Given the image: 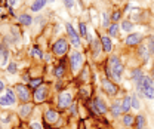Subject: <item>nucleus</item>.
<instances>
[{"label": "nucleus", "instance_id": "nucleus-1", "mask_svg": "<svg viewBox=\"0 0 154 129\" xmlns=\"http://www.w3.org/2000/svg\"><path fill=\"white\" fill-rule=\"evenodd\" d=\"M122 73H123V64L119 61V58L117 56H110V59H108V67H107V74L110 76V77H113L116 82H119L120 80V77H122Z\"/></svg>", "mask_w": 154, "mask_h": 129}, {"label": "nucleus", "instance_id": "nucleus-2", "mask_svg": "<svg viewBox=\"0 0 154 129\" xmlns=\"http://www.w3.org/2000/svg\"><path fill=\"white\" fill-rule=\"evenodd\" d=\"M68 42L65 40V39H59L57 40L55 43H54V54H57V55H65L67 52H68Z\"/></svg>", "mask_w": 154, "mask_h": 129}, {"label": "nucleus", "instance_id": "nucleus-3", "mask_svg": "<svg viewBox=\"0 0 154 129\" xmlns=\"http://www.w3.org/2000/svg\"><path fill=\"white\" fill-rule=\"evenodd\" d=\"M73 104V96H71V93L70 92H61L59 93V96H58V107L59 109H67V107H70Z\"/></svg>", "mask_w": 154, "mask_h": 129}, {"label": "nucleus", "instance_id": "nucleus-4", "mask_svg": "<svg viewBox=\"0 0 154 129\" xmlns=\"http://www.w3.org/2000/svg\"><path fill=\"white\" fill-rule=\"evenodd\" d=\"M15 92L18 95V99H21L22 102H27L30 99V88L25 86V85H17L15 86Z\"/></svg>", "mask_w": 154, "mask_h": 129}, {"label": "nucleus", "instance_id": "nucleus-5", "mask_svg": "<svg viewBox=\"0 0 154 129\" xmlns=\"http://www.w3.org/2000/svg\"><path fill=\"white\" fill-rule=\"evenodd\" d=\"M65 28H67V31H68V37H70V40H71V45H73L74 48H79V46H80V39H79L77 31L73 28V25H71L70 22L65 25Z\"/></svg>", "mask_w": 154, "mask_h": 129}, {"label": "nucleus", "instance_id": "nucleus-6", "mask_svg": "<svg viewBox=\"0 0 154 129\" xmlns=\"http://www.w3.org/2000/svg\"><path fill=\"white\" fill-rule=\"evenodd\" d=\"M70 62H71V70L73 71H79L80 67H82V62H83V55L80 52H74L71 58H70Z\"/></svg>", "mask_w": 154, "mask_h": 129}, {"label": "nucleus", "instance_id": "nucleus-7", "mask_svg": "<svg viewBox=\"0 0 154 129\" xmlns=\"http://www.w3.org/2000/svg\"><path fill=\"white\" fill-rule=\"evenodd\" d=\"M33 96H34V101H36V102L45 101L46 96H48V88H46L45 85H42V86L36 88V91H34V93H33Z\"/></svg>", "mask_w": 154, "mask_h": 129}, {"label": "nucleus", "instance_id": "nucleus-8", "mask_svg": "<svg viewBox=\"0 0 154 129\" xmlns=\"http://www.w3.org/2000/svg\"><path fill=\"white\" fill-rule=\"evenodd\" d=\"M102 89H104V92L107 93V95H110V96H114L117 95V86H116L113 82H110V80H102Z\"/></svg>", "mask_w": 154, "mask_h": 129}, {"label": "nucleus", "instance_id": "nucleus-9", "mask_svg": "<svg viewBox=\"0 0 154 129\" xmlns=\"http://www.w3.org/2000/svg\"><path fill=\"white\" fill-rule=\"evenodd\" d=\"M141 40H142V36H141L139 33H132V34H129V36L126 37L125 43H126L128 46H136V45L141 43Z\"/></svg>", "mask_w": 154, "mask_h": 129}, {"label": "nucleus", "instance_id": "nucleus-10", "mask_svg": "<svg viewBox=\"0 0 154 129\" xmlns=\"http://www.w3.org/2000/svg\"><path fill=\"white\" fill-rule=\"evenodd\" d=\"M58 117H59L58 111L52 110V109H49V110L45 111V120H46L48 123H55L58 120Z\"/></svg>", "mask_w": 154, "mask_h": 129}, {"label": "nucleus", "instance_id": "nucleus-11", "mask_svg": "<svg viewBox=\"0 0 154 129\" xmlns=\"http://www.w3.org/2000/svg\"><path fill=\"white\" fill-rule=\"evenodd\" d=\"M94 107H95V110L98 111V113H101V114L107 113V105H105L104 99H101V98H95V99H94Z\"/></svg>", "mask_w": 154, "mask_h": 129}, {"label": "nucleus", "instance_id": "nucleus-12", "mask_svg": "<svg viewBox=\"0 0 154 129\" xmlns=\"http://www.w3.org/2000/svg\"><path fill=\"white\" fill-rule=\"evenodd\" d=\"M8 56H9V52H8L6 46L5 45H0V67H5L6 65Z\"/></svg>", "mask_w": 154, "mask_h": 129}, {"label": "nucleus", "instance_id": "nucleus-13", "mask_svg": "<svg viewBox=\"0 0 154 129\" xmlns=\"http://www.w3.org/2000/svg\"><path fill=\"white\" fill-rule=\"evenodd\" d=\"M46 3H48V0H34V2L31 3V6H30V11L38 12V11H42V9L46 6Z\"/></svg>", "mask_w": 154, "mask_h": 129}, {"label": "nucleus", "instance_id": "nucleus-14", "mask_svg": "<svg viewBox=\"0 0 154 129\" xmlns=\"http://www.w3.org/2000/svg\"><path fill=\"white\" fill-rule=\"evenodd\" d=\"M33 110V104H30V102H25L24 105H21V110H19V114H21V117H28L30 116V113Z\"/></svg>", "mask_w": 154, "mask_h": 129}, {"label": "nucleus", "instance_id": "nucleus-15", "mask_svg": "<svg viewBox=\"0 0 154 129\" xmlns=\"http://www.w3.org/2000/svg\"><path fill=\"white\" fill-rule=\"evenodd\" d=\"M110 110H111V113H113L114 117H119V116L123 113V110H122V101H114Z\"/></svg>", "mask_w": 154, "mask_h": 129}, {"label": "nucleus", "instance_id": "nucleus-16", "mask_svg": "<svg viewBox=\"0 0 154 129\" xmlns=\"http://www.w3.org/2000/svg\"><path fill=\"white\" fill-rule=\"evenodd\" d=\"M14 104H15V101L8 93H5L3 96H0V107H9V105H14Z\"/></svg>", "mask_w": 154, "mask_h": 129}, {"label": "nucleus", "instance_id": "nucleus-17", "mask_svg": "<svg viewBox=\"0 0 154 129\" xmlns=\"http://www.w3.org/2000/svg\"><path fill=\"white\" fill-rule=\"evenodd\" d=\"M101 45H102V49H104V52H110L111 51V40H110V37H107V36H102L101 39Z\"/></svg>", "mask_w": 154, "mask_h": 129}, {"label": "nucleus", "instance_id": "nucleus-18", "mask_svg": "<svg viewBox=\"0 0 154 129\" xmlns=\"http://www.w3.org/2000/svg\"><path fill=\"white\" fill-rule=\"evenodd\" d=\"M138 54H139V56L144 59V61H147L148 58H150V49H148V46H139L138 48Z\"/></svg>", "mask_w": 154, "mask_h": 129}, {"label": "nucleus", "instance_id": "nucleus-19", "mask_svg": "<svg viewBox=\"0 0 154 129\" xmlns=\"http://www.w3.org/2000/svg\"><path fill=\"white\" fill-rule=\"evenodd\" d=\"M18 22L22 24V25H30V24L33 22V18H31L28 14H22V15L18 17Z\"/></svg>", "mask_w": 154, "mask_h": 129}, {"label": "nucleus", "instance_id": "nucleus-20", "mask_svg": "<svg viewBox=\"0 0 154 129\" xmlns=\"http://www.w3.org/2000/svg\"><path fill=\"white\" fill-rule=\"evenodd\" d=\"M131 109H132V105H131V96H125V99L122 101V110H123V113H128Z\"/></svg>", "mask_w": 154, "mask_h": 129}, {"label": "nucleus", "instance_id": "nucleus-21", "mask_svg": "<svg viewBox=\"0 0 154 129\" xmlns=\"http://www.w3.org/2000/svg\"><path fill=\"white\" fill-rule=\"evenodd\" d=\"M142 77H144V74H142V71H141V70H138V68H136V70H134V71L131 73V79L134 80L135 83H138L139 80H142Z\"/></svg>", "mask_w": 154, "mask_h": 129}, {"label": "nucleus", "instance_id": "nucleus-22", "mask_svg": "<svg viewBox=\"0 0 154 129\" xmlns=\"http://www.w3.org/2000/svg\"><path fill=\"white\" fill-rule=\"evenodd\" d=\"M135 123H136V129H144V125H145V117L142 114H138L135 117Z\"/></svg>", "mask_w": 154, "mask_h": 129}, {"label": "nucleus", "instance_id": "nucleus-23", "mask_svg": "<svg viewBox=\"0 0 154 129\" xmlns=\"http://www.w3.org/2000/svg\"><path fill=\"white\" fill-rule=\"evenodd\" d=\"M54 73H55V76H57L58 79H61V77H62V76L65 74V67H64V61H62V62H61V64L58 65L57 68H55V71H54Z\"/></svg>", "mask_w": 154, "mask_h": 129}, {"label": "nucleus", "instance_id": "nucleus-24", "mask_svg": "<svg viewBox=\"0 0 154 129\" xmlns=\"http://www.w3.org/2000/svg\"><path fill=\"white\" fill-rule=\"evenodd\" d=\"M123 123H125V126H132L135 123V117L131 116V114H126V116L123 117Z\"/></svg>", "mask_w": 154, "mask_h": 129}, {"label": "nucleus", "instance_id": "nucleus-25", "mask_svg": "<svg viewBox=\"0 0 154 129\" xmlns=\"http://www.w3.org/2000/svg\"><path fill=\"white\" fill-rule=\"evenodd\" d=\"M108 34H111V36H119V25L116 24V22H113L110 27H108Z\"/></svg>", "mask_w": 154, "mask_h": 129}, {"label": "nucleus", "instance_id": "nucleus-26", "mask_svg": "<svg viewBox=\"0 0 154 129\" xmlns=\"http://www.w3.org/2000/svg\"><path fill=\"white\" fill-rule=\"evenodd\" d=\"M131 105H132V109H135V110H138V109L141 107V102H139V99L136 98V95L131 96Z\"/></svg>", "mask_w": 154, "mask_h": 129}, {"label": "nucleus", "instance_id": "nucleus-27", "mask_svg": "<svg viewBox=\"0 0 154 129\" xmlns=\"http://www.w3.org/2000/svg\"><path fill=\"white\" fill-rule=\"evenodd\" d=\"M134 28V24L131 22V21H125V22H122V30L123 31H131Z\"/></svg>", "mask_w": 154, "mask_h": 129}, {"label": "nucleus", "instance_id": "nucleus-28", "mask_svg": "<svg viewBox=\"0 0 154 129\" xmlns=\"http://www.w3.org/2000/svg\"><path fill=\"white\" fill-rule=\"evenodd\" d=\"M79 28H80V36L88 37V30H86V24H85V22H80V24H79Z\"/></svg>", "mask_w": 154, "mask_h": 129}, {"label": "nucleus", "instance_id": "nucleus-29", "mask_svg": "<svg viewBox=\"0 0 154 129\" xmlns=\"http://www.w3.org/2000/svg\"><path fill=\"white\" fill-rule=\"evenodd\" d=\"M31 55L37 56V58H43V54H42V51H38L37 46H34V48L31 49Z\"/></svg>", "mask_w": 154, "mask_h": 129}, {"label": "nucleus", "instance_id": "nucleus-30", "mask_svg": "<svg viewBox=\"0 0 154 129\" xmlns=\"http://www.w3.org/2000/svg\"><path fill=\"white\" fill-rule=\"evenodd\" d=\"M30 86H31V88H38V86H42V79H33V80L30 82Z\"/></svg>", "mask_w": 154, "mask_h": 129}, {"label": "nucleus", "instance_id": "nucleus-31", "mask_svg": "<svg viewBox=\"0 0 154 129\" xmlns=\"http://www.w3.org/2000/svg\"><path fill=\"white\" fill-rule=\"evenodd\" d=\"M120 18H122V12L116 11V12H113V14H111V21H113V22H117Z\"/></svg>", "mask_w": 154, "mask_h": 129}, {"label": "nucleus", "instance_id": "nucleus-32", "mask_svg": "<svg viewBox=\"0 0 154 129\" xmlns=\"http://www.w3.org/2000/svg\"><path fill=\"white\" fill-rule=\"evenodd\" d=\"M148 49H150L151 54H154V36L148 37Z\"/></svg>", "mask_w": 154, "mask_h": 129}, {"label": "nucleus", "instance_id": "nucleus-33", "mask_svg": "<svg viewBox=\"0 0 154 129\" xmlns=\"http://www.w3.org/2000/svg\"><path fill=\"white\" fill-rule=\"evenodd\" d=\"M8 71H9L11 74H15V73H17V64H15V62L9 64V67H8Z\"/></svg>", "mask_w": 154, "mask_h": 129}, {"label": "nucleus", "instance_id": "nucleus-34", "mask_svg": "<svg viewBox=\"0 0 154 129\" xmlns=\"http://www.w3.org/2000/svg\"><path fill=\"white\" fill-rule=\"evenodd\" d=\"M30 129H43V126L40 125V123H30Z\"/></svg>", "mask_w": 154, "mask_h": 129}, {"label": "nucleus", "instance_id": "nucleus-35", "mask_svg": "<svg viewBox=\"0 0 154 129\" xmlns=\"http://www.w3.org/2000/svg\"><path fill=\"white\" fill-rule=\"evenodd\" d=\"M64 5H65L67 8H73V5H74V0H64Z\"/></svg>", "mask_w": 154, "mask_h": 129}, {"label": "nucleus", "instance_id": "nucleus-36", "mask_svg": "<svg viewBox=\"0 0 154 129\" xmlns=\"http://www.w3.org/2000/svg\"><path fill=\"white\" fill-rule=\"evenodd\" d=\"M18 2H19V0H8V3H9L11 6H15V5H17Z\"/></svg>", "mask_w": 154, "mask_h": 129}, {"label": "nucleus", "instance_id": "nucleus-37", "mask_svg": "<svg viewBox=\"0 0 154 129\" xmlns=\"http://www.w3.org/2000/svg\"><path fill=\"white\" fill-rule=\"evenodd\" d=\"M70 107H71V110H73V114L76 116V114H77V109H76V105H74V104H71Z\"/></svg>", "mask_w": 154, "mask_h": 129}, {"label": "nucleus", "instance_id": "nucleus-38", "mask_svg": "<svg viewBox=\"0 0 154 129\" xmlns=\"http://www.w3.org/2000/svg\"><path fill=\"white\" fill-rule=\"evenodd\" d=\"M3 89H5V85H3V82L0 80V93H2V91H3Z\"/></svg>", "mask_w": 154, "mask_h": 129}, {"label": "nucleus", "instance_id": "nucleus-39", "mask_svg": "<svg viewBox=\"0 0 154 129\" xmlns=\"http://www.w3.org/2000/svg\"><path fill=\"white\" fill-rule=\"evenodd\" d=\"M151 79H154V65H153V73H151Z\"/></svg>", "mask_w": 154, "mask_h": 129}]
</instances>
